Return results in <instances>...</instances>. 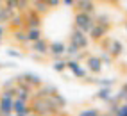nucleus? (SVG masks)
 Here are the masks:
<instances>
[{"mask_svg":"<svg viewBox=\"0 0 127 116\" xmlns=\"http://www.w3.org/2000/svg\"><path fill=\"white\" fill-rule=\"evenodd\" d=\"M95 25V16L90 14V13H84V11H77L73 16V27L81 29L82 32H88L91 30V27Z\"/></svg>","mask_w":127,"mask_h":116,"instance_id":"1","label":"nucleus"},{"mask_svg":"<svg viewBox=\"0 0 127 116\" xmlns=\"http://www.w3.org/2000/svg\"><path fill=\"white\" fill-rule=\"evenodd\" d=\"M31 109H32V114H52L54 109H52V105H50L48 102V98H39V96H32V105H31Z\"/></svg>","mask_w":127,"mask_h":116,"instance_id":"2","label":"nucleus"},{"mask_svg":"<svg viewBox=\"0 0 127 116\" xmlns=\"http://www.w3.org/2000/svg\"><path fill=\"white\" fill-rule=\"evenodd\" d=\"M70 43L77 45V46L81 48V50H86V48L90 46V38H88V34H86V32H82L81 29L73 27L72 34H70Z\"/></svg>","mask_w":127,"mask_h":116,"instance_id":"3","label":"nucleus"},{"mask_svg":"<svg viewBox=\"0 0 127 116\" xmlns=\"http://www.w3.org/2000/svg\"><path fill=\"white\" fill-rule=\"evenodd\" d=\"M66 70H70L75 79H86V75H88L86 66H82L77 59H73V57H68V59H66Z\"/></svg>","mask_w":127,"mask_h":116,"instance_id":"4","label":"nucleus"},{"mask_svg":"<svg viewBox=\"0 0 127 116\" xmlns=\"http://www.w3.org/2000/svg\"><path fill=\"white\" fill-rule=\"evenodd\" d=\"M109 29H111V25H106V23H97V22H95V25L91 27V30L88 32V36H90V39H93V41H100V39H104V38L107 36Z\"/></svg>","mask_w":127,"mask_h":116,"instance_id":"5","label":"nucleus"},{"mask_svg":"<svg viewBox=\"0 0 127 116\" xmlns=\"http://www.w3.org/2000/svg\"><path fill=\"white\" fill-rule=\"evenodd\" d=\"M13 114H16V116H29V114H32V109H31L29 102L14 96V100H13Z\"/></svg>","mask_w":127,"mask_h":116,"instance_id":"6","label":"nucleus"},{"mask_svg":"<svg viewBox=\"0 0 127 116\" xmlns=\"http://www.w3.org/2000/svg\"><path fill=\"white\" fill-rule=\"evenodd\" d=\"M102 59H100V55H88L86 57V70L93 75H98V73H102Z\"/></svg>","mask_w":127,"mask_h":116,"instance_id":"7","label":"nucleus"},{"mask_svg":"<svg viewBox=\"0 0 127 116\" xmlns=\"http://www.w3.org/2000/svg\"><path fill=\"white\" fill-rule=\"evenodd\" d=\"M13 100H14V96L0 93V114H4V116L13 114Z\"/></svg>","mask_w":127,"mask_h":116,"instance_id":"8","label":"nucleus"},{"mask_svg":"<svg viewBox=\"0 0 127 116\" xmlns=\"http://www.w3.org/2000/svg\"><path fill=\"white\" fill-rule=\"evenodd\" d=\"M73 7H75V11H84V13L95 14L97 4H95V0H75Z\"/></svg>","mask_w":127,"mask_h":116,"instance_id":"9","label":"nucleus"},{"mask_svg":"<svg viewBox=\"0 0 127 116\" xmlns=\"http://www.w3.org/2000/svg\"><path fill=\"white\" fill-rule=\"evenodd\" d=\"M64 50H66V45L61 41H50L48 43V55H52L54 59L64 57Z\"/></svg>","mask_w":127,"mask_h":116,"instance_id":"10","label":"nucleus"},{"mask_svg":"<svg viewBox=\"0 0 127 116\" xmlns=\"http://www.w3.org/2000/svg\"><path fill=\"white\" fill-rule=\"evenodd\" d=\"M18 80L27 82V84H31L32 88H39L41 84H43V79H41L39 75H36V73H31V71L23 73V75H20V77H16V82H18Z\"/></svg>","mask_w":127,"mask_h":116,"instance_id":"11","label":"nucleus"},{"mask_svg":"<svg viewBox=\"0 0 127 116\" xmlns=\"http://www.w3.org/2000/svg\"><path fill=\"white\" fill-rule=\"evenodd\" d=\"M31 50L39 54V55H48V41L45 38H39L36 41H32L31 43Z\"/></svg>","mask_w":127,"mask_h":116,"instance_id":"12","label":"nucleus"},{"mask_svg":"<svg viewBox=\"0 0 127 116\" xmlns=\"http://www.w3.org/2000/svg\"><path fill=\"white\" fill-rule=\"evenodd\" d=\"M106 50L111 54L113 57H120L124 54V45H122V41H118V39H109Z\"/></svg>","mask_w":127,"mask_h":116,"instance_id":"13","label":"nucleus"},{"mask_svg":"<svg viewBox=\"0 0 127 116\" xmlns=\"http://www.w3.org/2000/svg\"><path fill=\"white\" fill-rule=\"evenodd\" d=\"M13 39H14L18 45H22V46L29 45V38H27V30H25V27H22V29H13Z\"/></svg>","mask_w":127,"mask_h":116,"instance_id":"14","label":"nucleus"},{"mask_svg":"<svg viewBox=\"0 0 127 116\" xmlns=\"http://www.w3.org/2000/svg\"><path fill=\"white\" fill-rule=\"evenodd\" d=\"M25 27H41V14L36 11H31L25 16Z\"/></svg>","mask_w":127,"mask_h":116,"instance_id":"15","label":"nucleus"},{"mask_svg":"<svg viewBox=\"0 0 127 116\" xmlns=\"http://www.w3.org/2000/svg\"><path fill=\"white\" fill-rule=\"evenodd\" d=\"M14 14V9H11L9 5H0V23H9L11 16Z\"/></svg>","mask_w":127,"mask_h":116,"instance_id":"16","label":"nucleus"},{"mask_svg":"<svg viewBox=\"0 0 127 116\" xmlns=\"http://www.w3.org/2000/svg\"><path fill=\"white\" fill-rule=\"evenodd\" d=\"M25 30H27L29 43H32V41H36L39 38H43V34H41V27H25Z\"/></svg>","mask_w":127,"mask_h":116,"instance_id":"17","label":"nucleus"},{"mask_svg":"<svg viewBox=\"0 0 127 116\" xmlns=\"http://www.w3.org/2000/svg\"><path fill=\"white\" fill-rule=\"evenodd\" d=\"M9 25L13 27V29H22V27H25V16L23 14H13L11 16V20H9Z\"/></svg>","mask_w":127,"mask_h":116,"instance_id":"18","label":"nucleus"},{"mask_svg":"<svg viewBox=\"0 0 127 116\" xmlns=\"http://www.w3.org/2000/svg\"><path fill=\"white\" fill-rule=\"evenodd\" d=\"M97 98H98V100H102V102H109V100H111V88H106V86H100V89L97 91V95H95Z\"/></svg>","mask_w":127,"mask_h":116,"instance_id":"19","label":"nucleus"},{"mask_svg":"<svg viewBox=\"0 0 127 116\" xmlns=\"http://www.w3.org/2000/svg\"><path fill=\"white\" fill-rule=\"evenodd\" d=\"M52 70L57 71V73H63V71L66 70V57H57V59H54Z\"/></svg>","mask_w":127,"mask_h":116,"instance_id":"20","label":"nucleus"},{"mask_svg":"<svg viewBox=\"0 0 127 116\" xmlns=\"http://www.w3.org/2000/svg\"><path fill=\"white\" fill-rule=\"evenodd\" d=\"M32 9L36 13H39V14H43V13H47L50 9V7H48V4L45 0H34V2H32Z\"/></svg>","mask_w":127,"mask_h":116,"instance_id":"21","label":"nucleus"},{"mask_svg":"<svg viewBox=\"0 0 127 116\" xmlns=\"http://www.w3.org/2000/svg\"><path fill=\"white\" fill-rule=\"evenodd\" d=\"M79 52H81V48H79L77 45L68 43V45H66V50H64V57H66V59H68V57H75Z\"/></svg>","mask_w":127,"mask_h":116,"instance_id":"22","label":"nucleus"},{"mask_svg":"<svg viewBox=\"0 0 127 116\" xmlns=\"http://www.w3.org/2000/svg\"><path fill=\"white\" fill-rule=\"evenodd\" d=\"M93 84H98V86H106V88H113L116 84L115 79H95L93 80Z\"/></svg>","mask_w":127,"mask_h":116,"instance_id":"23","label":"nucleus"},{"mask_svg":"<svg viewBox=\"0 0 127 116\" xmlns=\"http://www.w3.org/2000/svg\"><path fill=\"white\" fill-rule=\"evenodd\" d=\"M118 102H127V82L120 88V91H118V95L115 96Z\"/></svg>","mask_w":127,"mask_h":116,"instance_id":"24","label":"nucleus"},{"mask_svg":"<svg viewBox=\"0 0 127 116\" xmlns=\"http://www.w3.org/2000/svg\"><path fill=\"white\" fill-rule=\"evenodd\" d=\"M100 59H102V64H104V66H111V64H113V59H115V57H113L111 54H109V52L106 50V52H102V55H100Z\"/></svg>","mask_w":127,"mask_h":116,"instance_id":"25","label":"nucleus"},{"mask_svg":"<svg viewBox=\"0 0 127 116\" xmlns=\"http://www.w3.org/2000/svg\"><path fill=\"white\" fill-rule=\"evenodd\" d=\"M116 116H127V102H120L118 104V109L115 113Z\"/></svg>","mask_w":127,"mask_h":116,"instance_id":"26","label":"nucleus"},{"mask_svg":"<svg viewBox=\"0 0 127 116\" xmlns=\"http://www.w3.org/2000/svg\"><path fill=\"white\" fill-rule=\"evenodd\" d=\"M98 114H100V111L95 109V107H90V109L81 111V116H98Z\"/></svg>","mask_w":127,"mask_h":116,"instance_id":"27","label":"nucleus"},{"mask_svg":"<svg viewBox=\"0 0 127 116\" xmlns=\"http://www.w3.org/2000/svg\"><path fill=\"white\" fill-rule=\"evenodd\" d=\"M5 54H7V57H13V59H20V57H23V54L20 50H16V48H9Z\"/></svg>","mask_w":127,"mask_h":116,"instance_id":"28","label":"nucleus"},{"mask_svg":"<svg viewBox=\"0 0 127 116\" xmlns=\"http://www.w3.org/2000/svg\"><path fill=\"white\" fill-rule=\"evenodd\" d=\"M18 2H20V0H5V5H9L11 7V9H18Z\"/></svg>","mask_w":127,"mask_h":116,"instance_id":"29","label":"nucleus"},{"mask_svg":"<svg viewBox=\"0 0 127 116\" xmlns=\"http://www.w3.org/2000/svg\"><path fill=\"white\" fill-rule=\"evenodd\" d=\"M86 57H88V54H86V52H82V50H81V52H79L77 55H75V57H73V59H77V61L81 63L82 59H86Z\"/></svg>","mask_w":127,"mask_h":116,"instance_id":"30","label":"nucleus"},{"mask_svg":"<svg viewBox=\"0 0 127 116\" xmlns=\"http://www.w3.org/2000/svg\"><path fill=\"white\" fill-rule=\"evenodd\" d=\"M45 2L48 4V7H57L59 4H61V0H45Z\"/></svg>","mask_w":127,"mask_h":116,"instance_id":"31","label":"nucleus"},{"mask_svg":"<svg viewBox=\"0 0 127 116\" xmlns=\"http://www.w3.org/2000/svg\"><path fill=\"white\" fill-rule=\"evenodd\" d=\"M61 2H63V4H64L66 7H72V5L75 4V0H61Z\"/></svg>","mask_w":127,"mask_h":116,"instance_id":"32","label":"nucleus"},{"mask_svg":"<svg viewBox=\"0 0 127 116\" xmlns=\"http://www.w3.org/2000/svg\"><path fill=\"white\" fill-rule=\"evenodd\" d=\"M5 36V27H4V23H0V38H4Z\"/></svg>","mask_w":127,"mask_h":116,"instance_id":"33","label":"nucleus"},{"mask_svg":"<svg viewBox=\"0 0 127 116\" xmlns=\"http://www.w3.org/2000/svg\"><path fill=\"white\" fill-rule=\"evenodd\" d=\"M111 2H113V4H116V2H120V0H111Z\"/></svg>","mask_w":127,"mask_h":116,"instance_id":"34","label":"nucleus"},{"mask_svg":"<svg viewBox=\"0 0 127 116\" xmlns=\"http://www.w3.org/2000/svg\"><path fill=\"white\" fill-rule=\"evenodd\" d=\"M0 43H2V38H0Z\"/></svg>","mask_w":127,"mask_h":116,"instance_id":"35","label":"nucleus"}]
</instances>
